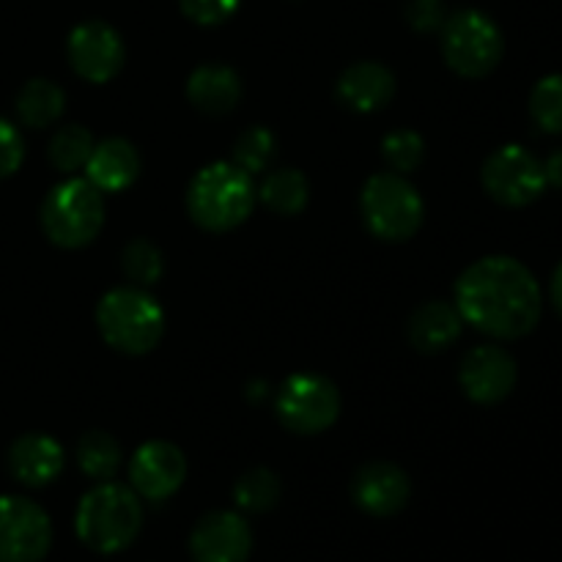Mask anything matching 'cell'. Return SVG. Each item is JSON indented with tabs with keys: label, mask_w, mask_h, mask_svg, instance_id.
<instances>
[{
	"label": "cell",
	"mask_w": 562,
	"mask_h": 562,
	"mask_svg": "<svg viewBox=\"0 0 562 562\" xmlns=\"http://www.w3.org/2000/svg\"><path fill=\"white\" fill-rule=\"evenodd\" d=\"M456 311L492 338H525L541 322V285L516 258L486 256L456 280Z\"/></svg>",
	"instance_id": "obj_1"
},
{
	"label": "cell",
	"mask_w": 562,
	"mask_h": 562,
	"mask_svg": "<svg viewBox=\"0 0 562 562\" xmlns=\"http://www.w3.org/2000/svg\"><path fill=\"white\" fill-rule=\"evenodd\" d=\"M258 201L256 181L234 162H212L187 187V214L209 234H228L252 214Z\"/></svg>",
	"instance_id": "obj_2"
},
{
	"label": "cell",
	"mask_w": 562,
	"mask_h": 562,
	"mask_svg": "<svg viewBox=\"0 0 562 562\" xmlns=\"http://www.w3.org/2000/svg\"><path fill=\"white\" fill-rule=\"evenodd\" d=\"M143 527V505L132 488L104 481L77 505L75 532L91 552L115 554L130 547Z\"/></svg>",
	"instance_id": "obj_3"
},
{
	"label": "cell",
	"mask_w": 562,
	"mask_h": 562,
	"mask_svg": "<svg viewBox=\"0 0 562 562\" xmlns=\"http://www.w3.org/2000/svg\"><path fill=\"white\" fill-rule=\"evenodd\" d=\"M97 327L110 349L140 357L162 340L165 311L140 285H121L99 300Z\"/></svg>",
	"instance_id": "obj_4"
},
{
	"label": "cell",
	"mask_w": 562,
	"mask_h": 562,
	"mask_svg": "<svg viewBox=\"0 0 562 562\" xmlns=\"http://www.w3.org/2000/svg\"><path fill=\"white\" fill-rule=\"evenodd\" d=\"M42 231L53 245L80 250L104 228V195L88 179H66L42 203Z\"/></svg>",
	"instance_id": "obj_5"
},
{
	"label": "cell",
	"mask_w": 562,
	"mask_h": 562,
	"mask_svg": "<svg viewBox=\"0 0 562 562\" xmlns=\"http://www.w3.org/2000/svg\"><path fill=\"white\" fill-rule=\"evenodd\" d=\"M360 212L376 239L406 241L420 231L426 203L412 181L393 170H384V173L371 176L362 187Z\"/></svg>",
	"instance_id": "obj_6"
},
{
	"label": "cell",
	"mask_w": 562,
	"mask_h": 562,
	"mask_svg": "<svg viewBox=\"0 0 562 562\" xmlns=\"http://www.w3.org/2000/svg\"><path fill=\"white\" fill-rule=\"evenodd\" d=\"M505 53V38L497 22L477 9H461L442 25V55L461 77L492 75Z\"/></svg>",
	"instance_id": "obj_7"
},
{
	"label": "cell",
	"mask_w": 562,
	"mask_h": 562,
	"mask_svg": "<svg viewBox=\"0 0 562 562\" xmlns=\"http://www.w3.org/2000/svg\"><path fill=\"white\" fill-rule=\"evenodd\" d=\"M280 423L289 431L313 437L333 428L340 417V393L335 382L318 373H294L285 379L274 401Z\"/></svg>",
	"instance_id": "obj_8"
},
{
	"label": "cell",
	"mask_w": 562,
	"mask_h": 562,
	"mask_svg": "<svg viewBox=\"0 0 562 562\" xmlns=\"http://www.w3.org/2000/svg\"><path fill=\"white\" fill-rule=\"evenodd\" d=\"M481 184L492 201L508 209L530 206L549 187L541 159L516 143L488 154L481 170Z\"/></svg>",
	"instance_id": "obj_9"
},
{
	"label": "cell",
	"mask_w": 562,
	"mask_h": 562,
	"mask_svg": "<svg viewBox=\"0 0 562 562\" xmlns=\"http://www.w3.org/2000/svg\"><path fill=\"white\" fill-rule=\"evenodd\" d=\"M53 547V521L27 497H0V562H42Z\"/></svg>",
	"instance_id": "obj_10"
},
{
	"label": "cell",
	"mask_w": 562,
	"mask_h": 562,
	"mask_svg": "<svg viewBox=\"0 0 562 562\" xmlns=\"http://www.w3.org/2000/svg\"><path fill=\"white\" fill-rule=\"evenodd\" d=\"M66 55H69L75 75L93 86H104L119 77L126 64L124 38L113 25L102 20L80 22L66 38Z\"/></svg>",
	"instance_id": "obj_11"
},
{
	"label": "cell",
	"mask_w": 562,
	"mask_h": 562,
	"mask_svg": "<svg viewBox=\"0 0 562 562\" xmlns=\"http://www.w3.org/2000/svg\"><path fill=\"white\" fill-rule=\"evenodd\" d=\"M187 477V459L176 445L165 439L140 445L130 461L132 492L148 503H162L173 497Z\"/></svg>",
	"instance_id": "obj_12"
},
{
	"label": "cell",
	"mask_w": 562,
	"mask_h": 562,
	"mask_svg": "<svg viewBox=\"0 0 562 562\" xmlns=\"http://www.w3.org/2000/svg\"><path fill=\"white\" fill-rule=\"evenodd\" d=\"M459 382L475 404H499L516 387V360L503 346H475L461 360Z\"/></svg>",
	"instance_id": "obj_13"
},
{
	"label": "cell",
	"mask_w": 562,
	"mask_h": 562,
	"mask_svg": "<svg viewBox=\"0 0 562 562\" xmlns=\"http://www.w3.org/2000/svg\"><path fill=\"white\" fill-rule=\"evenodd\" d=\"M250 552V525L234 510H212L190 536L192 562H247Z\"/></svg>",
	"instance_id": "obj_14"
},
{
	"label": "cell",
	"mask_w": 562,
	"mask_h": 562,
	"mask_svg": "<svg viewBox=\"0 0 562 562\" xmlns=\"http://www.w3.org/2000/svg\"><path fill=\"white\" fill-rule=\"evenodd\" d=\"M351 497H355L357 508L384 519V516H395L406 508V503L412 499V481L398 464L371 461L357 470L355 481H351Z\"/></svg>",
	"instance_id": "obj_15"
},
{
	"label": "cell",
	"mask_w": 562,
	"mask_h": 562,
	"mask_svg": "<svg viewBox=\"0 0 562 562\" xmlns=\"http://www.w3.org/2000/svg\"><path fill=\"white\" fill-rule=\"evenodd\" d=\"M335 97L355 113H376L395 97V75L379 60H357L338 77Z\"/></svg>",
	"instance_id": "obj_16"
},
{
	"label": "cell",
	"mask_w": 562,
	"mask_h": 562,
	"mask_svg": "<svg viewBox=\"0 0 562 562\" xmlns=\"http://www.w3.org/2000/svg\"><path fill=\"white\" fill-rule=\"evenodd\" d=\"M5 464L16 483L27 488H42L64 470V448L49 434H22L11 442Z\"/></svg>",
	"instance_id": "obj_17"
},
{
	"label": "cell",
	"mask_w": 562,
	"mask_h": 562,
	"mask_svg": "<svg viewBox=\"0 0 562 562\" xmlns=\"http://www.w3.org/2000/svg\"><path fill=\"white\" fill-rule=\"evenodd\" d=\"M140 154L124 137H108L102 143H93V151L86 162V179L97 187L102 195L108 192H124L140 176Z\"/></svg>",
	"instance_id": "obj_18"
},
{
	"label": "cell",
	"mask_w": 562,
	"mask_h": 562,
	"mask_svg": "<svg viewBox=\"0 0 562 562\" xmlns=\"http://www.w3.org/2000/svg\"><path fill=\"white\" fill-rule=\"evenodd\" d=\"M187 99L203 115L234 113L241 99V80L231 66L201 64L187 80Z\"/></svg>",
	"instance_id": "obj_19"
},
{
	"label": "cell",
	"mask_w": 562,
	"mask_h": 562,
	"mask_svg": "<svg viewBox=\"0 0 562 562\" xmlns=\"http://www.w3.org/2000/svg\"><path fill=\"white\" fill-rule=\"evenodd\" d=\"M461 324H464V318L450 302H423L409 318V340L417 351H426V355L445 351L459 340Z\"/></svg>",
	"instance_id": "obj_20"
},
{
	"label": "cell",
	"mask_w": 562,
	"mask_h": 562,
	"mask_svg": "<svg viewBox=\"0 0 562 562\" xmlns=\"http://www.w3.org/2000/svg\"><path fill=\"white\" fill-rule=\"evenodd\" d=\"M14 108L22 124L31 126V130H44L64 115L66 93L58 82L47 80V77H33L20 88Z\"/></svg>",
	"instance_id": "obj_21"
},
{
	"label": "cell",
	"mask_w": 562,
	"mask_h": 562,
	"mask_svg": "<svg viewBox=\"0 0 562 562\" xmlns=\"http://www.w3.org/2000/svg\"><path fill=\"white\" fill-rule=\"evenodd\" d=\"M263 206L274 214H283V217H294L302 209L307 206V198H311V184H307L305 173L296 168H280L267 173V179L261 181V190H258Z\"/></svg>",
	"instance_id": "obj_22"
},
{
	"label": "cell",
	"mask_w": 562,
	"mask_h": 562,
	"mask_svg": "<svg viewBox=\"0 0 562 562\" xmlns=\"http://www.w3.org/2000/svg\"><path fill=\"white\" fill-rule=\"evenodd\" d=\"M77 467L91 481H113L121 467V445L108 431H88L77 442Z\"/></svg>",
	"instance_id": "obj_23"
},
{
	"label": "cell",
	"mask_w": 562,
	"mask_h": 562,
	"mask_svg": "<svg viewBox=\"0 0 562 562\" xmlns=\"http://www.w3.org/2000/svg\"><path fill=\"white\" fill-rule=\"evenodd\" d=\"M91 151H93L91 132L80 124H66V126H60V130L53 135V140H49L47 157H49V162H53L55 170L71 176V173H77V170L86 168Z\"/></svg>",
	"instance_id": "obj_24"
},
{
	"label": "cell",
	"mask_w": 562,
	"mask_h": 562,
	"mask_svg": "<svg viewBox=\"0 0 562 562\" xmlns=\"http://www.w3.org/2000/svg\"><path fill=\"white\" fill-rule=\"evenodd\" d=\"M280 477L267 467L245 472L234 486V503L247 514H267L280 499Z\"/></svg>",
	"instance_id": "obj_25"
},
{
	"label": "cell",
	"mask_w": 562,
	"mask_h": 562,
	"mask_svg": "<svg viewBox=\"0 0 562 562\" xmlns=\"http://www.w3.org/2000/svg\"><path fill=\"white\" fill-rule=\"evenodd\" d=\"M121 269H124L132 283L148 289V285L159 283V278H162L165 258L159 247L151 245L148 239H132L121 252Z\"/></svg>",
	"instance_id": "obj_26"
},
{
	"label": "cell",
	"mask_w": 562,
	"mask_h": 562,
	"mask_svg": "<svg viewBox=\"0 0 562 562\" xmlns=\"http://www.w3.org/2000/svg\"><path fill=\"white\" fill-rule=\"evenodd\" d=\"M530 115L543 132L562 135V75H547L530 93Z\"/></svg>",
	"instance_id": "obj_27"
},
{
	"label": "cell",
	"mask_w": 562,
	"mask_h": 562,
	"mask_svg": "<svg viewBox=\"0 0 562 562\" xmlns=\"http://www.w3.org/2000/svg\"><path fill=\"white\" fill-rule=\"evenodd\" d=\"M274 157V135L267 126H250L241 132L234 143V159L231 162L239 165L250 176L263 173Z\"/></svg>",
	"instance_id": "obj_28"
},
{
	"label": "cell",
	"mask_w": 562,
	"mask_h": 562,
	"mask_svg": "<svg viewBox=\"0 0 562 562\" xmlns=\"http://www.w3.org/2000/svg\"><path fill=\"white\" fill-rule=\"evenodd\" d=\"M382 157L393 168V173H415L426 157V140L412 130L390 132L382 140Z\"/></svg>",
	"instance_id": "obj_29"
},
{
	"label": "cell",
	"mask_w": 562,
	"mask_h": 562,
	"mask_svg": "<svg viewBox=\"0 0 562 562\" xmlns=\"http://www.w3.org/2000/svg\"><path fill=\"white\" fill-rule=\"evenodd\" d=\"M241 0H179L181 11H184L187 20H192L195 25H223L231 16L236 14Z\"/></svg>",
	"instance_id": "obj_30"
},
{
	"label": "cell",
	"mask_w": 562,
	"mask_h": 562,
	"mask_svg": "<svg viewBox=\"0 0 562 562\" xmlns=\"http://www.w3.org/2000/svg\"><path fill=\"white\" fill-rule=\"evenodd\" d=\"M25 159V140L11 121L0 119V181L14 176Z\"/></svg>",
	"instance_id": "obj_31"
},
{
	"label": "cell",
	"mask_w": 562,
	"mask_h": 562,
	"mask_svg": "<svg viewBox=\"0 0 562 562\" xmlns=\"http://www.w3.org/2000/svg\"><path fill=\"white\" fill-rule=\"evenodd\" d=\"M445 20H448V14H445L442 0H409L406 3V22L415 31L431 33L442 27Z\"/></svg>",
	"instance_id": "obj_32"
},
{
	"label": "cell",
	"mask_w": 562,
	"mask_h": 562,
	"mask_svg": "<svg viewBox=\"0 0 562 562\" xmlns=\"http://www.w3.org/2000/svg\"><path fill=\"white\" fill-rule=\"evenodd\" d=\"M543 176H547L549 187H558L562 190V148L554 154H549V159L543 162Z\"/></svg>",
	"instance_id": "obj_33"
},
{
	"label": "cell",
	"mask_w": 562,
	"mask_h": 562,
	"mask_svg": "<svg viewBox=\"0 0 562 562\" xmlns=\"http://www.w3.org/2000/svg\"><path fill=\"white\" fill-rule=\"evenodd\" d=\"M552 302H554V307H558V313L562 316V261H560V267L554 269V274H552Z\"/></svg>",
	"instance_id": "obj_34"
}]
</instances>
